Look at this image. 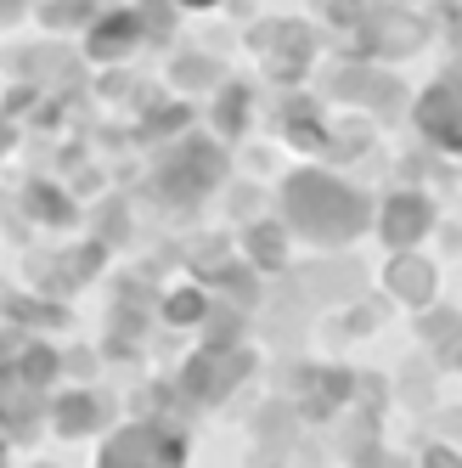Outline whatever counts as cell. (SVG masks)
<instances>
[{
  "mask_svg": "<svg viewBox=\"0 0 462 468\" xmlns=\"http://www.w3.org/2000/svg\"><path fill=\"white\" fill-rule=\"evenodd\" d=\"M175 463H181V446L158 429H124L102 452V468H175Z\"/></svg>",
  "mask_w": 462,
  "mask_h": 468,
  "instance_id": "6da1fadb",
  "label": "cell"
},
{
  "mask_svg": "<svg viewBox=\"0 0 462 468\" xmlns=\"http://www.w3.org/2000/svg\"><path fill=\"white\" fill-rule=\"evenodd\" d=\"M68 407H74V412H57V429H62V434H85V429L96 423V412H90V400H85V395H74Z\"/></svg>",
  "mask_w": 462,
  "mask_h": 468,
  "instance_id": "7a4b0ae2",
  "label": "cell"
},
{
  "mask_svg": "<svg viewBox=\"0 0 462 468\" xmlns=\"http://www.w3.org/2000/svg\"><path fill=\"white\" fill-rule=\"evenodd\" d=\"M428 468H457V463H451V452H428Z\"/></svg>",
  "mask_w": 462,
  "mask_h": 468,
  "instance_id": "3957f363",
  "label": "cell"
}]
</instances>
